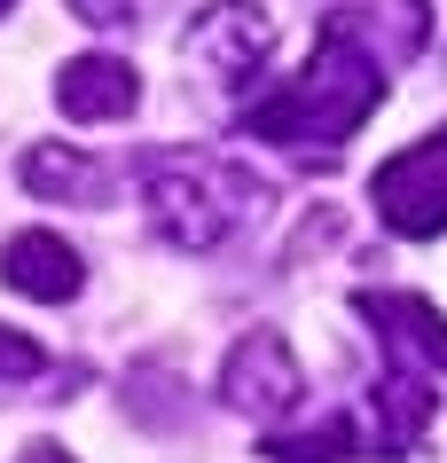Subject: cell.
<instances>
[{
    "mask_svg": "<svg viewBox=\"0 0 447 463\" xmlns=\"http://www.w3.org/2000/svg\"><path fill=\"white\" fill-rule=\"evenodd\" d=\"M71 8H79L95 32H134L149 8H157V0H71Z\"/></svg>",
    "mask_w": 447,
    "mask_h": 463,
    "instance_id": "5bb4252c",
    "label": "cell"
},
{
    "mask_svg": "<svg viewBox=\"0 0 447 463\" xmlns=\"http://www.w3.org/2000/svg\"><path fill=\"white\" fill-rule=\"evenodd\" d=\"M298 392H306V377H298L291 345L275 338V330H251V338H236V354H228V369H220V401H228V409L275 416V409H291Z\"/></svg>",
    "mask_w": 447,
    "mask_h": 463,
    "instance_id": "8992f818",
    "label": "cell"
},
{
    "mask_svg": "<svg viewBox=\"0 0 447 463\" xmlns=\"http://www.w3.org/2000/svg\"><path fill=\"white\" fill-rule=\"evenodd\" d=\"M24 189L32 196H71V204H102L110 196V173L79 149H55V142H32L24 149Z\"/></svg>",
    "mask_w": 447,
    "mask_h": 463,
    "instance_id": "30bf717a",
    "label": "cell"
},
{
    "mask_svg": "<svg viewBox=\"0 0 447 463\" xmlns=\"http://www.w3.org/2000/svg\"><path fill=\"white\" fill-rule=\"evenodd\" d=\"M369 196H377V220H385L393 236H440L447 228V126L424 134L416 149L385 157L377 181H369Z\"/></svg>",
    "mask_w": 447,
    "mask_h": 463,
    "instance_id": "3957f363",
    "label": "cell"
},
{
    "mask_svg": "<svg viewBox=\"0 0 447 463\" xmlns=\"http://www.w3.org/2000/svg\"><path fill=\"white\" fill-rule=\"evenodd\" d=\"M142 196H149V228L165 244H181V251L228 244L244 228V213L267 204V189L244 165L197 157V149H157V157H142Z\"/></svg>",
    "mask_w": 447,
    "mask_h": 463,
    "instance_id": "7a4b0ae2",
    "label": "cell"
},
{
    "mask_svg": "<svg viewBox=\"0 0 447 463\" xmlns=\"http://www.w3.org/2000/svg\"><path fill=\"white\" fill-rule=\"evenodd\" d=\"M424 424H432V369L393 362L385 385H377V448H385V456H408Z\"/></svg>",
    "mask_w": 447,
    "mask_h": 463,
    "instance_id": "9c48e42d",
    "label": "cell"
},
{
    "mask_svg": "<svg viewBox=\"0 0 447 463\" xmlns=\"http://www.w3.org/2000/svg\"><path fill=\"white\" fill-rule=\"evenodd\" d=\"M173 369H134V416L142 424H157V432H173L181 424V409H173Z\"/></svg>",
    "mask_w": 447,
    "mask_h": 463,
    "instance_id": "4fadbf2b",
    "label": "cell"
},
{
    "mask_svg": "<svg viewBox=\"0 0 447 463\" xmlns=\"http://www.w3.org/2000/svg\"><path fill=\"white\" fill-rule=\"evenodd\" d=\"M134 102H142V79H134V63H118V55H71L63 79H55V110L79 118V126L134 118Z\"/></svg>",
    "mask_w": 447,
    "mask_h": 463,
    "instance_id": "ba28073f",
    "label": "cell"
},
{
    "mask_svg": "<svg viewBox=\"0 0 447 463\" xmlns=\"http://www.w3.org/2000/svg\"><path fill=\"white\" fill-rule=\"evenodd\" d=\"M353 307H361V322L385 338V362L432 369V377L447 369V315L432 307V298H416V291H361Z\"/></svg>",
    "mask_w": 447,
    "mask_h": 463,
    "instance_id": "5b68a950",
    "label": "cell"
},
{
    "mask_svg": "<svg viewBox=\"0 0 447 463\" xmlns=\"http://www.w3.org/2000/svg\"><path fill=\"white\" fill-rule=\"evenodd\" d=\"M267 48H275V24L259 0H212L189 32V63H197L212 87H251V79L267 71Z\"/></svg>",
    "mask_w": 447,
    "mask_h": 463,
    "instance_id": "277c9868",
    "label": "cell"
},
{
    "mask_svg": "<svg viewBox=\"0 0 447 463\" xmlns=\"http://www.w3.org/2000/svg\"><path fill=\"white\" fill-rule=\"evenodd\" d=\"M0 283L24 291V298H40V307H63V298H79L87 268H79V251L63 244L55 228H24V236L0 244Z\"/></svg>",
    "mask_w": 447,
    "mask_h": 463,
    "instance_id": "52a82bcc",
    "label": "cell"
},
{
    "mask_svg": "<svg viewBox=\"0 0 447 463\" xmlns=\"http://www.w3.org/2000/svg\"><path fill=\"white\" fill-rule=\"evenodd\" d=\"M353 16H361L369 48L385 55V63H408V55H424V40H432V8H424V0H369V8H353Z\"/></svg>",
    "mask_w": 447,
    "mask_h": 463,
    "instance_id": "8fae6325",
    "label": "cell"
},
{
    "mask_svg": "<svg viewBox=\"0 0 447 463\" xmlns=\"http://www.w3.org/2000/svg\"><path fill=\"white\" fill-rule=\"evenodd\" d=\"M0 8H8V0H0Z\"/></svg>",
    "mask_w": 447,
    "mask_h": 463,
    "instance_id": "e0dca14e",
    "label": "cell"
},
{
    "mask_svg": "<svg viewBox=\"0 0 447 463\" xmlns=\"http://www.w3.org/2000/svg\"><path fill=\"white\" fill-rule=\"evenodd\" d=\"M385 55L369 48V32L353 8H338L314 40V63L291 79V87H275L244 110V134L251 142H275V149H298V157H338L353 126L369 118L377 102H385Z\"/></svg>",
    "mask_w": 447,
    "mask_h": 463,
    "instance_id": "6da1fadb",
    "label": "cell"
},
{
    "mask_svg": "<svg viewBox=\"0 0 447 463\" xmlns=\"http://www.w3.org/2000/svg\"><path fill=\"white\" fill-rule=\"evenodd\" d=\"M40 369H48V354H40L24 330H8V322H0V385H8V377H40Z\"/></svg>",
    "mask_w": 447,
    "mask_h": 463,
    "instance_id": "9a60e30c",
    "label": "cell"
},
{
    "mask_svg": "<svg viewBox=\"0 0 447 463\" xmlns=\"http://www.w3.org/2000/svg\"><path fill=\"white\" fill-rule=\"evenodd\" d=\"M16 463H71V456H63L55 439H32V448H24V456H16Z\"/></svg>",
    "mask_w": 447,
    "mask_h": 463,
    "instance_id": "2e32d148",
    "label": "cell"
},
{
    "mask_svg": "<svg viewBox=\"0 0 447 463\" xmlns=\"http://www.w3.org/2000/svg\"><path fill=\"white\" fill-rule=\"evenodd\" d=\"M346 448H353V424H346V416H322V424H306V432L267 439L259 456H267V463H330V456H346Z\"/></svg>",
    "mask_w": 447,
    "mask_h": 463,
    "instance_id": "7c38bea8",
    "label": "cell"
}]
</instances>
